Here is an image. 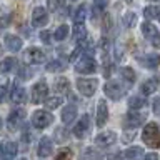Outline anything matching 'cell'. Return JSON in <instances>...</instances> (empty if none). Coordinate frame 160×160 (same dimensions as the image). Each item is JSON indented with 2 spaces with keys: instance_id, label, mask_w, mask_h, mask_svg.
Segmentation results:
<instances>
[{
  "instance_id": "obj_1",
  "label": "cell",
  "mask_w": 160,
  "mask_h": 160,
  "mask_svg": "<svg viewBox=\"0 0 160 160\" xmlns=\"http://www.w3.org/2000/svg\"><path fill=\"white\" fill-rule=\"evenodd\" d=\"M142 140H143V143L147 145V147L160 148V130H158V127H157L155 122H148L143 127Z\"/></svg>"
},
{
  "instance_id": "obj_2",
  "label": "cell",
  "mask_w": 160,
  "mask_h": 160,
  "mask_svg": "<svg viewBox=\"0 0 160 160\" xmlns=\"http://www.w3.org/2000/svg\"><path fill=\"white\" fill-rule=\"evenodd\" d=\"M30 122H32V127L37 128V130H43L52 125L53 122V115L48 112V110H35L32 113V118H30Z\"/></svg>"
},
{
  "instance_id": "obj_3",
  "label": "cell",
  "mask_w": 160,
  "mask_h": 160,
  "mask_svg": "<svg viewBox=\"0 0 160 160\" xmlns=\"http://www.w3.org/2000/svg\"><path fill=\"white\" fill-rule=\"evenodd\" d=\"M125 90H127V87L125 85H122L118 82V80H108L107 83H105V87H103V92L105 95L110 98V100H120L125 95Z\"/></svg>"
},
{
  "instance_id": "obj_4",
  "label": "cell",
  "mask_w": 160,
  "mask_h": 160,
  "mask_svg": "<svg viewBox=\"0 0 160 160\" xmlns=\"http://www.w3.org/2000/svg\"><path fill=\"white\" fill-rule=\"evenodd\" d=\"M48 97V85L43 78H40L37 83H33L32 90H30V100L32 103H40Z\"/></svg>"
},
{
  "instance_id": "obj_5",
  "label": "cell",
  "mask_w": 160,
  "mask_h": 160,
  "mask_svg": "<svg viewBox=\"0 0 160 160\" xmlns=\"http://www.w3.org/2000/svg\"><path fill=\"white\" fill-rule=\"evenodd\" d=\"M75 85H77V90L83 97H92L98 88V80L97 78H78L75 82Z\"/></svg>"
},
{
  "instance_id": "obj_6",
  "label": "cell",
  "mask_w": 160,
  "mask_h": 160,
  "mask_svg": "<svg viewBox=\"0 0 160 160\" xmlns=\"http://www.w3.org/2000/svg\"><path fill=\"white\" fill-rule=\"evenodd\" d=\"M23 60L27 65H40L45 62V53L38 47H28L23 53Z\"/></svg>"
},
{
  "instance_id": "obj_7",
  "label": "cell",
  "mask_w": 160,
  "mask_h": 160,
  "mask_svg": "<svg viewBox=\"0 0 160 160\" xmlns=\"http://www.w3.org/2000/svg\"><path fill=\"white\" fill-rule=\"evenodd\" d=\"M97 70V62H95L93 57H82L75 63V72L80 73V75H88V73H93Z\"/></svg>"
},
{
  "instance_id": "obj_8",
  "label": "cell",
  "mask_w": 160,
  "mask_h": 160,
  "mask_svg": "<svg viewBox=\"0 0 160 160\" xmlns=\"http://www.w3.org/2000/svg\"><path fill=\"white\" fill-rule=\"evenodd\" d=\"M140 28H142V35L147 40H150L153 47H160V32L155 25H152L150 22H143Z\"/></svg>"
},
{
  "instance_id": "obj_9",
  "label": "cell",
  "mask_w": 160,
  "mask_h": 160,
  "mask_svg": "<svg viewBox=\"0 0 160 160\" xmlns=\"http://www.w3.org/2000/svg\"><path fill=\"white\" fill-rule=\"evenodd\" d=\"M145 118H147V115L145 113H138L137 110H132L130 113H127L123 117V128H130V130H135L137 127H140Z\"/></svg>"
},
{
  "instance_id": "obj_10",
  "label": "cell",
  "mask_w": 160,
  "mask_h": 160,
  "mask_svg": "<svg viewBox=\"0 0 160 160\" xmlns=\"http://www.w3.org/2000/svg\"><path fill=\"white\" fill-rule=\"evenodd\" d=\"M48 23V12L45 7H35L32 12V25L33 27H45Z\"/></svg>"
},
{
  "instance_id": "obj_11",
  "label": "cell",
  "mask_w": 160,
  "mask_h": 160,
  "mask_svg": "<svg viewBox=\"0 0 160 160\" xmlns=\"http://www.w3.org/2000/svg\"><path fill=\"white\" fill-rule=\"evenodd\" d=\"M88 130H90V117L87 113H83L82 117H80V120L77 123H75V127H73V135L77 138H83L85 135L88 133Z\"/></svg>"
},
{
  "instance_id": "obj_12",
  "label": "cell",
  "mask_w": 160,
  "mask_h": 160,
  "mask_svg": "<svg viewBox=\"0 0 160 160\" xmlns=\"http://www.w3.org/2000/svg\"><path fill=\"white\" fill-rule=\"evenodd\" d=\"M23 120H25V112L22 108H15L13 112H10L8 118H7L8 130H17L20 125L23 123Z\"/></svg>"
},
{
  "instance_id": "obj_13",
  "label": "cell",
  "mask_w": 160,
  "mask_h": 160,
  "mask_svg": "<svg viewBox=\"0 0 160 160\" xmlns=\"http://www.w3.org/2000/svg\"><path fill=\"white\" fill-rule=\"evenodd\" d=\"M115 142H117V133H115L113 130L100 132L97 135V138H95V143H97L98 147H110V145H113Z\"/></svg>"
},
{
  "instance_id": "obj_14",
  "label": "cell",
  "mask_w": 160,
  "mask_h": 160,
  "mask_svg": "<svg viewBox=\"0 0 160 160\" xmlns=\"http://www.w3.org/2000/svg\"><path fill=\"white\" fill-rule=\"evenodd\" d=\"M97 127H103L105 122L108 120V105L105 98H100L97 103Z\"/></svg>"
},
{
  "instance_id": "obj_15",
  "label": "cell",
  "mask_w": 160,
  "mask_h": 160,
  "mask_svg": "<svg viewBox=\"0 0 160 160\" xmlns=\"http://www.w3.org/2000/svg\"><path fill=\"white\" fill-rule=\"evenodd\" d=\"M3 43L5 47H7V50H10V52H18V50H22V45H23V40L18 37V35H13V33H7L3 38Z\"/></svg>"
},
{
  "instance_id": "obj_16",
  "label": "cell",
  "mask_w": 160,
  "mask_h": 160,
  "mask_svg": "<svg viewBox=\"0 0 160 160\" xmlns=\"http://www.w3.org/2000/svg\"><path fill=\"white\" fill-rule=\"evenodd\" d=\"M53 152V143H52V140H50L48 137H43V138H40V142H38V147H37V155L40 158H47L50 157Z\"/></svg>"
},
{
  "instance_id": "obj_17",
  "label": "cell",
  "mask_w": 160,
  "mask_h": 160,
  "mask_svg": "<svg viewBox=\"0 0 160 160\" xmlns=\"http://www.w3.org/2000/svg\"><path fill=\"white\" fill-rule=\"evenodd\" d=\"M10 100H12L13 105H22L25 100H27V92L20 87V85L15 83L12 90H10Z\"/></svg>"
},
{
  "instance_id": "obj_18",
  "label": "cell",
  "mask_w": 160,
  "mask_h": 160,
  "mask_svg": "<svg viewBox=\"0 0 160 160\" xmlns=\"http://www.w3.org/2000/svg\"><path fill=\"white\" fill-rule=\"evenodd\" d=\"M18 153V145L13 142H7L2 145V155H0V160H13L15 155Z\"/></svg>"
},
{
  "instance_id": "obj_19",
  "label": "cell",
  "mask_w": 160,
  "mask_h": 160,
  "mask_svg": "<svg viewBox=\"0 0 160 160\" xmlns=\"http://www.w3.org/2000/svg\"><path fill=\"white\" fill-rule=\"evenodd\" d=\"M75 118H77V107H75V105L68 103L67 107L62 108V122L63 123L68 125V123H72Z\"/></svg>"
},
{
  "instance_id": "obj_20",
  "label": "cell",
  "mask_w": 160,
  "mask_h": 160,
  "mask_svg": "<svg viewBox=\"0 0 160 160\" xmlns=\"http://www.w3.org/2000/svg\"><path fill=\"white\" fill-rule=\"evenodd\" d=\"M143 148L142 147H137V145H133V147L127 148L123 152V158L125 160H142L143 158Z\"/></svg>"
},
{
  "instance_id": "obj_21",
  "label": "cell",
  "mask_w": 160,
  "mask_h": 160,
  "mask_svg": "<svg viewBox=\"0 0 160 160\" xmlns=\"http://www.w3.org/2000/svg\"><path fill=\"white\" fill-rule=\"evenodd\" d=\"M68 90H70V82H68V78L58 77L57 80H55V83H53V92H55V93L65 95V93H68Z\"/></svg>"
},
{
  "instance_id": "obj_22",
  "label": "cell",
  "mask_w": 160,
  "mask_h": 160,
  "mask_svg": "<svg viewBox=\"0 0 160 160\" xmlns=\"http://www.w3.org/2000/svg\"><path fill=\"white\" fill-rule=\"evenodd\" d=\"M127 105H128L130 110H140L147 105V98H145L143 95H132V97L128 98Z\"/></svg>"
},
{
  "instance_id": "obj_23",
  "label": "cell",
  "mask_w": 160,
  "mask_h": 160,
  "mask_svg": "<svg viewBox=\"0 0 160 160\" xmlns=\"http://www.w3.org/2000/svg\"><path fill=\"white\" fill-rule=\"evenodd\" d=\"M157 88H158V80L157 78H148L147 82H143L142 83V87H140V92L143 93V97L145 95H152L157 92Z\"/></svg>"
},
{
  "instance_id": "obj_24",
  "label": "cell",
  "mask_w": 160,
  "mask_h": 160,
  "mask_svg": "<svg viewBox=\"0 0 160 160\" xmlns=\"http://www.w3.org/2000/svg\"><path fill=\"white\" fill-rule=\"evenodd\" d=\"M73 40L77 43H83L85 40H87V28H85L83 23H75L73 27Z\"/></svg>"
},
{
  "instance_id": "obj_25",
  "label": "cell",
  "mask_w": 160,
  "mask_h": 160,
  "mask_svg": "<svg viewBox=\"0 0 160 160\" xmlns=\"http://www.w3.org/2000/svg\"><path fill=\"white\" fill-rule=\"evenodd\" d=\"M158 65H160V55L158 53H148L147 57L143 58V67L145 68L153 70V68H157Z\"/></svg>"
},
{
  "instance_id": "obj_26",
  "label": "cell",
  "mask_w": 160,
  "mask_h": 160,
  "mask_svg": "<svg viewBox=\"0 0 160 160\" xmlns=\"http://www.w3.org/2000/svg\"><path fill=\"white\" fill-rule=\"evenodd\" d=\"M17 67V60L13 57H7L3 60H0V73H8Z\"/></svg>"
},
{
  "instance_id": "obj_27",
  "label": "cell",
  "mask_w": 160,
  "mask_h": 160,
  "mask_svg": "<svg viewBox=\"0 0 160 160\" xmlns=\"http://www.w3.org/2000/svg\"><path fill=\"white\" fill-rule=\"evenodd\" d=\"M43 103H45V108L47 110H55L63 103V100H62L60 95H55V97H47L43 100Z\"/></svg>"
},
{
  "instance_id": "obj_28",
  "label": "cell",
  "mask_w": 160,
  "mask_h": 160,
  "mask_svg": "<svg viewBox=\"0 0 160 160\" xmlns=\"http://www.w3.org/2000/svg\"><path fill=\"white\" fill-rule=\"evenodd\" d=\"M120 75H122V78L125 80L127 87L135 82V72H133L132 67H122V68H120Z\"/></svg>"
},
{
  "instance_id": "obj_29",
  "label": "cell",
  "mask_w": 160,
  "mask_h": 160,
  "mask_svg": "<svg viewBox=\"0 0 160 160\" xmlns=\"http://www.w3.org/2000/svg\"><path fill=\"white\" fill-rule=\"evenodd\" d=\"M85 17H87V5L82 3L80 7L75 8V12H73V22L75 23H83Z\"/></svg>"
},
{
  "instance_id": "obj_30",
  "label": "cell",
  "mask_w": 160,
  "mask_h": 160,
  "mask_svg": "<svg viewBox=\"0 0 160 160\" xmlns=\"http://www.w3.org/2000/svg\"><path fill=\"white\" fill-rule=\"evenodd\" d=\"M82 160H102V153H100L98 150H95L93 147H88V148L83 150Z\"/></svg>"
},
{
  "instance_id": "obj_31",
  "label": "cell",
  "mask_w": 160,
  "mask_h": 160,
  "mask_svg": "<svg viewBox=\"0 0 160 160\" xmlns=\"http://www.w3.org/2000/svg\"><path fill=\"white\" fill-rule=\"evenodd\" d=\"M67 35H68V27L67 25H60V27H57V30L52 33V37L55 42H63L65 38H67Z\"/></svg>"
},
{
  "instance_id": "obj_32",
  "label": "cell",
  "mask_w": 160,
  "mask_h": 160,
  "mask_svg": "<svg viewBox=\"0 0 160 160\" xmlns=\"http://www.w3.org/2000/svg\"><path fill=\"white\" fill-rule=\"evenodd\" d=\"M47 72L50 73H57V72H63L65 70V63L62 62V60H52V62L47 63Z\"/></svg>"
},
{
  "instance_id": "obj_33",
  "label": "cell",
  "mask_w": 160,
  "mask_h": 160,
  "mask_svg": "<svg viewBox=\"0 0 160 160\" xmlns=\"http://www.w3.org/2000/svg\"><path fill=\"white\" fill-rule=\"evenodd\" d=\"M122 22H123V25H125L127 28H132L133 25H135V22H137V13H133V12H127V13L123 15Z\"/></svg>"
},
{
  "instance_id": "obj_34",
  "label": "cell",
  "mask_w": 160,
  "mask_h": 160,
  "mask_svg": "<svg viewBox=\"0 0 160 160\" xmlns=\"http://www.w3.org/2000/svg\"><path fill=\"white\" fill-rule=\"evenodd\" d=\"M7 87H8V78L5 75H0V102H3L7 97Z\"/></svg>"
},
{
  "instance_id": "obj_35",
  "label": "cell",
  "mask_w": 160,
  "mask_h": 160,
  "mask_svg": "<svg viewBox=\"0 0 160 160\" xmlns=\"http://www.w3.org/2000/svg\"><path fill=\"white\" fill-rule=\"evenodd\" d=\"M105 7H107V0H95L93 8H92V15H93V17L100 15L105 10Z\"/></svg>"
},
{
  "instance_id": "obj_36",
  "label": "cell",
  "mask_w": 160,
  "mask_h": 160,
  "mask_svg": "<svg viewBox=\"0 0 160 160\" xmlns=\"http://www.w3.org/2000/svg\"><path fill=\"white\" fill-rule=\"evenodd\" d=\"M158 12L160 10L157 8V7H145L143 8V17L147 18V20H153V18H157V15H158Z\"/></svg>"
},
{
  "instance_id": "obj_37",
  "label": "cell",
  "mask_w": 160,
  "mask_h": 160,
  "mask_svg": "<svg viewBox=\"0 0 160 160\" xmlns=\"http://www.w3.org/2000/svg\"><path fill=\"white\" fill-rule=\"evenodd\" d=\"M52 33L48 32V30H42V32H40V40H42V42L45 43V45H48V43H52Z\"/></svg>"
},
{
  "instance_id": "obj_38",
  "label": "cell",
  "mask_w": 160,
  "mask_h": 160,
  "mask_svg": "<svg viewBox=\"0 0 160 160\" xmlns=\"http://www.w3.org/2000/svg\"><path fill=\"white\" fill-rule=\"evenodd\" d=\"M60 5H62V0H47V7L50 12H57Z\"/></svg>"
},
{
  "instance_id": "obj_39",
  "label": "cell",
  "mask_w": 160,
  "mask_h": 160,
  "mask_svg": "<svg viewBox=\"0 0 160 160\" xmlns=\"http://www.w3.org/2000/svg\"><path fill=\"white\" fill-rule=\"evenodd\" d=\"M55 160H72V152H70V150H62V152L55 157Z\"/></svg>"
},
{
  "instance_id": "obj_40",
  "label": "cell",
  "mask_w": 160,
  "mask_h": 160,
  "mask_svg": "<svg viewBox=\"0 0 160 160\" xmlns=\"http://www.w3.org/2000/svg\"><path fill=\"white\" fill-rule=\"evenodd\" d=\"M153 112L155 113H160V97H157L153 100Z\"/></svg>"
},
{
  "instance_id": "obj_41",
  "label": "cell",
  "mask_w": 160,
  "mask_h": 160,
  "mask_svg": "<svg viewBox=\"0 0 160 160\" xmlns=\"http://www.w3.org/2000/svg\"><path fill=\"white\" fill-rule=\"evenodd\" d=\"M142 160H158V155L157 153H147V155H143V158Z\"/></svg>"
},
{
  "instance_id": "obj_42",
  "label": "cell",
  "mask_w": 160,
  "mask_h": 160,
  "mask_svg": "<svg viewBox=\"0 0 160 160\" xmlns=\"http://www.w3.org/2000/svg\"><path fill=\"white\" fill-rule=\"evenodd\" d=\"M123 158V153H113V155H108V160H120Z\"/></svg>"
},
{
  "instance_id": "obj_43",
  "label": "cell",
  "mask_w": 160,
  "mask_h": 160,
  "mask_svg": "<svg viewBox=\"0 0 160 160\" xmlns=\"http://www.w3.org/2000/svg\"><path fill=\"white\" fill-rule=\"evenodd\" d=\"M8 18H10V17H3L2 20H0V30H2V28H5V25H7Z\"/></svg>"
},
{
  "instance_id": "obj_44",
  "label": "cell",
  "mask_w": 160,
  "mask_h": 160,
  "mask_svg": "<svg viewBox=\"0 0 160 160\" xmlns=\"http://www.w3.org/2000/svg\"><path fill=\"white\" fill-rule=\"evenodd\" d=\"M0 128H2V118H0Z\"/></svg>"
},
{
  "instance_id": "obj_45",
  "label": "cell",
  "mask_w": 160,
  "mask_h": 160,
  "mask_svg": "<svg viewBox=\"0 0 160 160\" xmlns=\"http://www.w3.org/2000/svg\"><path fill=\"white\" fill-rule=\"evenodd\" d=\"M18 160H27V158H18Z\"/></svg>"
},
{
  "instance_id": "obj_46",
  "label": "cell",
  "mask_w": 160,
  "mask_h": 160,
  "mask_svg": "<svg viewBox=\"0 0 160 160\" xmlns=\"http://www.w3.org/2000/svg\"><path fill=\"white\" fill-rule=\"evenodd\" d=\"M153 2H160V0H153Z\"/></svg>"
},
{
  "instance_id": "obj_47",
  "label": "cell",
  "mask_w": 160,
  "mask_h": 160,
  "mask_svg": "<svg viewBox=\"0 0 160 160\" xmlns=\"http://www.w3.org/2000/svg\"><path fill=\"white\" fill-rule=\"evenodd\" d=\"M70 2H75V0H70Z\"/></svg>"
},
{
  "instance_id": "obj_48",
  "label": "cell",
  "mask_w": 160,
  "mask_h": 160,
  "mask_svg": "<svg viewBox=\"0 0 160 160\" xmlns=\"http://www.w3.org/2000/svg\"><path fill=\"white\" fill-rule=\"evenodd\" d=\"M0 8H2V7H0Z\"/></svg>"
}]
</instances>
